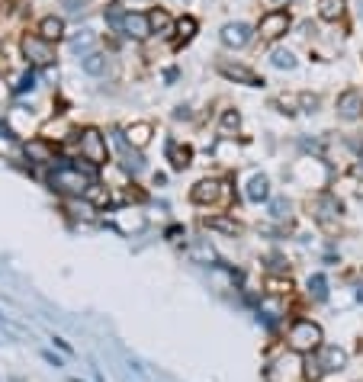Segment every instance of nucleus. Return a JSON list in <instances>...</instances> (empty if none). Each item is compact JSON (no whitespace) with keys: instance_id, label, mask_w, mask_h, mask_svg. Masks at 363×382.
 I'll return each instance as SVG.
<instances>
[{"instance_id":"20","label":"nucleus","mask_w":363,"mask_h":382,"mask_svg":"<svg viewBox=\"0 0 363 382\" xmlns=\"http://www.w3.org/2000/svg\"><path fill=\"white\" fill-rule=\"evenodd\" d=\"M206 228H212V231H225V235H238V231H241V225H238L235 219L212 216V219H206Z\"/></svg>"},{"instance_id":"9","label":"nucleus","mask_w":363,"mask_h":382,"mask_svg":"<svg viewBox=\"0 0 363 382\" xmlns=\"http://www.w3.org/2000/svg\"><path fill=\"white\" fill-rule=\"evenodd\" d=\"M122 35H129V39L142 42L151 35V23H148V13H126V20H122Z\"/></svg>"},{"instance_id":"6","label":"nucleus","mask_w":363,"mask_h":382,"mask_svg":"<svg viewBox=\"0 0 363 382\" xmlns=\"http://www.w3.org/2000/svg\"><path fill=\"white\" fill-rule=\"evenodd\" d=\"M287 29H289V13L287 10H270V13L260 20V35H264V39H280Z\"/></svg>"},{"instance_id":"29","label":"nucleus","mask_w":363,"mask_h":382,"mask_svg":"<svg viewBox=\"0 0 363 382\" xmlns=\"http://www.w3.org/2000/svg\"><path fill=\"white\" fill-rule=\"evenodd\" d=\"M270 216L273 219H287L289 216V202L287 199H273L270 202Z\"/></svg>"},{"instance_id":"21","label":"nucleus","mask_w":363,"mask_h":382,"mask_svg":"<svg viewBox=\"0 0 363 382\" xmlns=\"http://www.w3.org/2000/svg\"><path fill=\"white\" fill-rule=\"evenodd\" d=\"M81 68H84L87 74H103V71H106V55H100V52H91V55L81 62Z\"/></svg>"},{"instance_id":"19","label":"nucleus","mask_w":363,"mask_h":382,"mask_svg":"<svg viewBox=\"0 0 363 382\" xmlns=\"http://www.w3.org/2000/svg\"><path fill=\"white\" fill-rule=\"evenodd\" d=\"M344 4H347V0H321L318 4V16L321 20H341L344 16Z\"/></svg>"},{"instance_id":"32","label":"nucleus","mask_w":363,"mask_h":382,"mask_svg":"<svg viewBox=\"0 0 363 382\" xmlns=\"http://www.w3.org/2000/svg\"><path fill=\"white\" fill-rule=\"evenodd\" d=\"M299 100H302V106H306V110H309V112H312V110H315V106H318V97H312V93H302V97H299Z\"/></svg>"},{"instance_id":"24","label":"nucleus","mask_w":363,"mask_h":382,"mask_svg":"<svg viewBox=\"0 0 363 382\" xmlns=\"http://www.w3.org/2000/svg\"><path fill=\"white\" fill-rule=\"evenodd\" d=\"M148 135H151V125H148V122H139V125H132V129H129V141H132L135 148L145 145Z\"/></svg>"},{"instance_id":"22","label":"nucleus","mask_w":363,"mask_h":382,"mask_svg":"<svg viewBox=\"0 0 363 382\" xmlns=\"http://www.w3.org/2000/svg\"><path fill=\"white\" fill-rule=\"evenodd\" d=\"M122 20H126V10H122V4H110V7H106V23H110L116 33H122Z\"/></svg>"},{"instance_id":"31","label":"nucleus","mask_w":363,"mask_h":382,"mask_svg":"<svg viewBox=\"0 0 363 382\" xmlns=\"http://www.w3.org/2000/svg\"><path fill=\"white\" fill-rule=\"evenodd\" d=\"M33 83H35V74H33V71H29V74H23L20 77V83H16V91H29V87H33Z\"/></svg>"},{"instance_id":"1","label":"nucleus","mask_w":363,"mask_h":382,"mask_svg":"<svg viewBox=\"0 0 363 382\" xmlns=\"http://www.w3.org/2000/svg\"><path fill=\"white\" fill-rule=\"evenodd\" d=\"M289 347H293L296 354H306V357L315 354V350L321 347V328L309 318L293 321V328H289Z\"/></svg>"},{"instance_id":"16","label":"nucleus","mask_w":363,"mask_h":382,"mask_svg":"<svg viewBox=\"0 0 363 382\" xmlns=\"http://www.w3.org/2000/svg\"><path fill=\"white\" fill-rule=\"evenodd\" d=\"M267 196H270V180H267L264 174H254L251 183H248V199H251V202H264Z\"/></svg>"},{"instance_id":"10","label":"nucleus","mask_w":363,"mask_h":382,"mask_svg":"<svg viewBox=\"0 0 363 382\" xmlns=\"http://www.w3.org/2000/svg\"><path fill=\"white\" fill-rule=\"evenodd\" d=\"M219 71H222L229 81H241V83H248V87H264V77H258L251 68H245V64H219Z\"/></svg>"},{"instance_id":"14","label":"nucleus","mask_w":363,"mask_h":382,"mask_svg":"<svg viewBox=\"0 0 363 382\" xmlns=\"http://www.w3.org/2000/svg\"><path fill=\"white\" fill-rule=\"evenodd\" d=\"M39 33H42L45 42H58L64 35V20L62 16H45V20L39 23Z\"/></svg>"},{"instance_id":"3","label":"nucleus","mask_w":363,"mask_h":382,"mask_svg":"<svg viewBox=\"0 0 363 382\" xmlns=\"http://www.w3.org/2000/svg\"><path fill=\"white\" fill-rule=\"evenodd\" d=\"M81 154H84V161H91L93 167L106 164L110 154H106V141L97 129H84V132H81Z\"/></svg>"},{"instance_id":"27","label":"nucleus","mask_w":363,"mask_h":382,"mask_svg":"<svg viewBox=\"0 0 363 382\" xmlns=\"http://www.w3.org/2000/svg\"><path fill=\"white\" fill-rule=\"evenodd\" d=\"M91 42H93V33L91 29H81V33L71 39V49L74 52H81V49H91Z\"/></svg>"},{"instance_id":"18","label":"nucleus","mask_w":363,"mask_h":382,"mask_svg":"<svg viewBox=\"0 0 363 382\" xmlns=\"http://www.w3.org/2000/svg\"><path fill=\"white\" fill-rule=\"evenodd\" d=\"M190 148H180L177 145V141H168V158H171V167H174V170H183V167L190 164Z\"/></svg>"},{"instance_id":"34","label":"nucleus","mask_w":363,"mask_h":382,"mask_svg":"<svg viewBox=\"0 0 363 382\" xmlns=\"http://www.w3.org/2000/svg\"><path fill=\"white\" fill-rule=\"evenodd\" d=\"M357 296H360V302H363V286H360V292H357Z\"/></svg>"},{"instance_id":"7","label":"nucleus","mask_w":363,"mask_h":382,"mask_svg":"<svg viewBox=\"0 0 363 382\" xmlns=\"http://www.w3.org/2000/svg\"><path fill=\"white\" fill-rule=\"evenodd\" d=\"M116 135V145H119V151H122V170L126 174H142L145 170V158H142L135 148H129V139L122 132H113Z\"/></svg>"},{"instance_id":"36","label":"nucleus","mask_w":363,"mask_h":382,"mask_svg":"<svg viewBox=\"0 0 363 382\" xmlns=\"http://www.w3.org/2000/svg\"><path fill=\"white\" fill-rule=\"evenodd\" d=\"M360 16H363V0H360Z\"/></svg>"},{"instance_id":"26","label":"nucleus","mask_w":363,"mask_h":382,"mask_svg":"<svg viewBox=\"0 0 363 382\" xmlns=\"http://www.w3.org/2000/svg\"><path fill=\"white\" fill-rule=\"evenodd\" d=\"M16 151V139L10 135L7 125H0V154H13Z\"/></svg>"},{"instance_id":"11","label":"nucleus","mask_w":363,"mask_h":382,"mask_svg":"<svg viewBox=\"0 0 363 382\" xmlns=\"http://www.w3.org/2000/svg\"><path fill=\"white\" fill-rule=\"evenodd\" d=\"M363 112V97L360 91H347L338 97V116L341 119H357Z\"/></svg>"},{"instance_id":"15","label":"nucleus","mask_w":363,"mask_h":382,"mask_svg":"<svg viewBox=\"0 0 363 382\" xmlns=\"http://www.w3.org/2000/svg\"><path fill=\"white\" fill-rule=\"evenodd\" d=\"M26 158H33V161H55V148H52L45 139H33L26 145Z\"/></svg>"},{"instance_id":"13","label":"nucleus","mask_w":363,"mask_h":382,"mask_svg":"<svg viewBox=\"0 0 363 382\" xmlns=\"http://www.w3.org/2000/svg\"><path fill=\"white\" fill-rule=\"evenodd\" d=\"M338 212H341V202H338L331 193H321L318 202H315V216H318V222H328V219L338 216Z\"/></svg>"},{"instance_id":"4","label":"nucleus","mask_w":363,"mask_h":382,"mask_svg":"<svg viewBox=\"0 0 363 382\" xmlns=\"http://www.w3.org/2000/svg\"><path fill=\"white\" fill-rule=\"evenodd\" d=\"M23 55H26L29 64H35V68H45V64L55 62V52H52V45L42 35H26V39H23Z\"/></svg>"},{"instance_id":"2","label":"nucleus","mask_w":363,"mask_h":382,"mask_svg":"<svg viewBox=\"0 0 363 382\" xmlns=\"http://www.w3.org/2000/svg\"><path fill=\"white\" fill-rule=\"evenodd\" d=\"M49 183L58 193H71V196H84L91 190V177H84L74 164H58V170L52 174Z\"/></svg>"},{"instance_id":"25","label":"nucleus","mask_w":363,"mask_h":382,"mask_svg":"<svg viewBox=\"0 0 363 382\" xmlns=\"http://www.w3.org/2000/svg\"><path fill=\"white\" fill-rule=\"evenodd\" d=\"M273 68H280V71H289V68H296V58H293V52H287V49H277L273 52Z\"/></svg>"},{"instance_id":"23","label":"nucleus","mask_w":363,"mask_h":382,"mask_svg":"<svg viewBox=\"0 0 363 382\" xmlns=\"http://www.w3.org/2000/svg\"><path fill=\"white\" fill-rule=\"evenodd\" d=\"M309 292H312L315 299H328V279L321 277V273L309 277Z\"/></svg>"},{"instance_id":"12","label":"nucleus","mask_w":363,"mask_h":382,"mask_svg":"<svg viewBox=\"0 0 363 382\" xmlns=\"http://www.w3.org/2000/svg\"><path fill=\"white\" fill-rule=\"evenodd\" d=\"M222 187L225 183H219V180H200L190 196H193V202H200V206H203V202H216L219 193H222Z\"/></svg>"},{"instance_id":"30","label":"nucleus","mask_w":363,"mask_h":382,"mask_svg":"<svg viewBox=\"0 0 363 382\" xmlns=\"http://www.w3.org/2000/svg\"><path fill=\"white\" fill-rule=\"evenodd\" d=\"M222 125H225V129H238V125H241V116H238L235 110H229V112H225V119H222Z\"/></svg>"},{"instance_id":"33","label":"nucleus","mask_w":363,"mask_h":382,"mask_svg":"<svg viewBox=\"0 0 363 382\" xmlns=\"http://www.w3.org/2000/svg\"><path fill=\"white\" fill-rule=\"evenodd\" d=\"M84 4H87V0H64V7H68V10H81Z\"/></svg>"},{"instance_id":"17","label":"nucleus","mask_w":363,"mask_h":382,"mask_svg":"<svg viewBox=\"0 0 363 382\" xmlns=\"http://www.w3.org/2000/svg\"><path fill=\"white\" fill-rule=\"evenodd\" d=\"M148 23H151V33H158V35H171V29H174V20H171L164 10H151V13H148Z\"/></svg>"},{"instance_id":"8","label":"nucleus","mask_w":363,"mask_h":382,"mask_svg":"<svg viewBox=\"0 0 363 382\" xmlns=\"http://www.w3.org/2000/svg\"><path fill=\"white\" fill-rule=\"evenodd\" d=\"M251 26L248 23H225L222 26V42L229 49H245L248 42H251Z\"/></svg>"},{"instance_id":"5","label":"nucleus","mask_w":363,"mask_h":382,"mask_svg":"<svg viewBox=\"0 0 363 382\" xmlns=\"http://www.w3.org/2000/svg\"><path fill=\"white\" fill-rule=\"evenodd\" d=\"M312 357H315V363H318L321 373H338V369L347 366V354H344L341 347H328V344H321Z\"/></svg>"},{"instance_id":"28","label":"nucleus","mask_w":363,"mask_h":382,"mask_svg":"<svg viewBox=\"0 0 363 382\" xmlns=\"http://www.w3.org/2000/svg\"><path fill=\"white\" fill-rule=\"evenodd\" d=\"M177 29H180V42H190L193 39V33H196V20L193 16H183V20L177 23Z\"/></svg>"},{"instance_id":"35","label":"nucleus","mask_w":363,"mask_h":382,"mask_svg":"<svg viewBox=\"0 0 363 382\" xmlns=\"http://www.w3.org/2000/svg\"><path fill=\"white\" fill-rule=\"evenodd\" d=\"M267 4H270V7H273V4H280V0H267Z\"/></svg>"}]
</instances>
